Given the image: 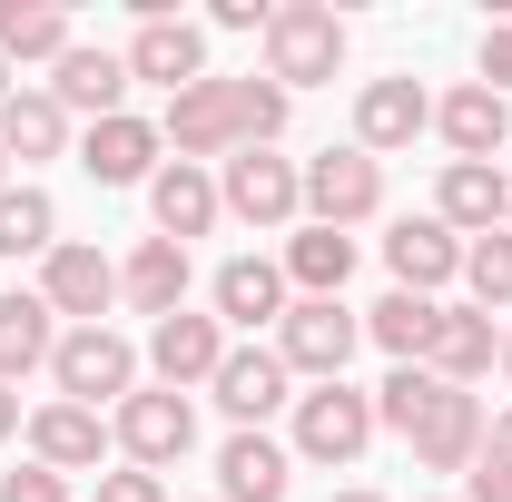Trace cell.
Returning <instances> with one entry per match:
<instances>
[{
    "mask_svg": "<svg viewBox=\"0 0 512 502\" xmlns=\"http://www.w3.org/2000/svg\"><path fill=\"white\" fill-rule=\"evenodd\" d=\"M138 345H128L119 325H69L60 355H50V384H60V404H89V414H119L128 394H138Z\"/></svg>",
    "mask_w": 512,
    "mask_h": 502,
    "instance_id": "cell-1",
    "label": "cell"
},
{
    "mask_svg": "<svg viewBox=\"0 0 512 502\" xmlns=\"http://www.w3.org/2000/svg\"><path fill=\"white\" fill-rule=\"evenodd\" d=\"M335 69H345V20L325 0H276V20H266V79L296 99V89H325Z\"/></svg>",
    "mask_w": 512,
    "mask_h": 502,
    "instance_id": "cell-2",
    "label": "cell"
},
{
    "mask_svg": "<svg viewBox=\"0 0 512 502\" xmlns=\"http://www.w3.org/2000/svg\"><path fill=\"white\" fill-rule=\"evenodd\" d=\"M217 207L237 217V227H256V237H296V217H306V168L296 158H276V148H237L227 168H217Z\"/></svg>",
    "mask_w": 512,
    "mask_h": 502,
    "instance_id": "cell-3",
    "label": "cell"
},
{
    "mask_svg": "<svg viewBox=\"0 0 512 502\" xmlns=\"http://www.w3.org/2000/svg\"><path fill=\"white\" fill-rule=\"evenodd\" d=\"M355 345H365V315L345 306V296H296V306H286V325H276L286 375H306V384H345Z\"/></svg>",
    "mask_w": 512,
    "mask_h": 502,
    "instance_id": "cell-4",
    "label": "cell"
},
{
    "mask_svg": "<svg viewBox=\"0 0 512 502\" xmlns=\"http://www.w3.org/2000/svg\"><path fill=\"white\" fill-rule=\"evenodd\" d=\"M109 434H119V453L138 463V473H168V463L197 453V404L168 394V384H138L119 414H109Z\"/></svg>",
    "mask_w": 512,
    "mask_h": 502,
    "instance_id": "cell-5",
    "label": "cell"
},
{
    "mask_svg": "<svg viewBox=\"0 0 512 502\" xmlns=\"http://www.w3.org/2000/svg\"><path fill=\"white\" fill-rule=\"evenodd\" d=\"M365 443H375V394H355V384L296 394V443H286V453H306V463H355Z\"/></svg>",
    "mask_w": 512,
    "mask_h": 502,
    "instance_id": "cell-6",
    "label": "cell"
},
{
    "mask_svg": "<svg viewBox=\"0 0 512 502\" xmlns=\"http://www.w3.org/2000/svg\"><path fill=\"white\" fill-rule=\"evenodd\" d=\"M384 207V168L365 158V148H325V158H306V227H365Z\"/></svg>",
    "mask_w": 512,
    "mask_h": 502,
    "instance_id": "cell-7",
    "label": "cell"
},
{
    "mask_svg": "<svg viewBox=\"0 0 512 502\" xmlns=\"http://www.w3.org/2000/svg\"><path fill=\"white\" fill-rule=\"evenodd\" d=\"M40 306L69 315V325H109V306H119V266L99 247H79V237H60V247L40 256Z\"/></svg>",
    "mask_w": 512,
    "mask_h": 502,
    "instance_id": "cell-8",
    "label": "cell"
},
{
    "mask_svg": "<svg viewBox=\"0 0 512 502\" xmlns=\"http://www.w3.org/2000/svg\"><path fill=\"white\" fill-rule=\"evenodd\" d=\"M119 60H128V79H158V89L178 99V89L207 79V30L178 20V10H138V40H128Z\"/></svg>",
    "mask_w": 512,
    "mask_h": 502,
    "instance_id": "cell-9",
    "label": "cell"
},
{
    "mask_svg": "<svg viewBox=\"0 0 512 502\" xmlns=\"http://www.w3.org/2000/svg\"><path fill=\"white\" fill-rule=\"evenodd\" d=\"M158 138H168L188 168H207V158L227 168V158H237V99H227V79L207 69L197 89H178V99H168V119H158Z\"/></svg>",
    "mask_w": 512,
    "mask_h": 502,
    "instance_id": "cell-10",
    "label": "cell"
},
{
    "mask_svg": "<svg viewBox=\"0 0 512 502\" xmlns=\"http://www.w3.org/2000/svg\"><path fill=\"white\" fill-rule=\"evenodd\" d=\"M207 394L227 404V424H237V434H266V414H276V404H296V375H286V355H276V345H227V365H217Z\"/></svg>",
    "mask_w": 512,
    "mask_h": 502,
    "instance_id": "cell-11",
    "label": "cell"
},
{
    "mask_svg": "<svg viewBox=\"0 0 512 502\" xmlns=\"http://www.w3.org/2000/svg\"><path fill=\"white\" fill-rule=\"evenodd\" d=\"M217 365H227V325L217 315H158L148 325V375L168 384V394H188V384H217Z\"/></svg>",
    "mask_w": 512,
    "mask_h": 502,
    "instance_id": "cell-12",
    "label": "cell"
},
{
    "mask_svg": "<svg viewBox=\"0 0 512 502\" xmlns=\"http://www.w3.org/2000/svg\"><path fill=\"white\" fill-rule=\"evenodd\" d=\"M424 128H434V99H424V79H365V89H355V148H365L375 168L394 158V148H414Z\"/></svg>",
    "mask_w": 512,
    "mask_h": 502,
    "instance_id": "cell-13",
    "label": "cell"
},
{
    "mask_svg": "<svg viewBox=\"0 0 512 502\" xmlns=\"http://www.w3.org/2000/svg\"><path fill=\"white\" fill-rule=\"evenodd\" d=\"M384 266H394V286H404V296H444L453 276H463V237H453L444 217H394Z\"/></svg>",
    "mask_w": 512,
    "mask_h": 502,
    "instance_id": "cell-14",
    "label": "cell"
},
{
    "mask_svg": "<svg viewBox=\"0 0 512 502\" xmlns=\"http://www.w3.org/2000/svg\"><path fill=\"white\" fill-rule=\"evenodd\" d=\"M20 434H30V463H50V473H99V453L119 443V434H109V414H89V404H60V394H50V404L20 424Z\"/></svg>",
    "mask_w": 512,
    "mask_h": 502,
    "instance_id": "cell-15",
    "label": "cell"
},
{
    "mask_svg": "<svg viewBox=\"0 0 512 502\" xmlns=\"http://www.w3.org/2000/svg\"><path fill=\"white\" fill-rule=\"evenodd\" d=\"M50 99H60V109H79L89 128H99V119H128V60H119V50L69 40L60 69H50Z\"/></svg>",
    "mask_w": 512,
    "mask_h": 502,
    "instance_id": "cell-16",
    "label": "cell"
},
{
    "mask_svg": "<svg viewBox=\"0 0 512 502\" xmlns=\"http://www.w3.org/2000/svg\"><path fill=\"white\" fill-rule=\"evenodd\" d=\"M434 128H444V148L453 158H512V99H493L483 79H463V89H444L434 99Z\"/></svg>",
    "mask_w": 512,
    "mask_h": 502,
    "instance_id": "cell-17",
    "label": "cell"
},
{
    "mask_svg": "<svg viewBox=\"0 0 512 502\" xmlns=\"http://www.w3.org/2000/svg\"><path fill=\"white\" fill-rule=\"evenodd\" d=\"M207 296H217V325H247V335L256 325H286V306H296V286H286L276 256H227Z\"/></svg>",
    "mask_w": 512,
    "mask_h": 502,
    "instance_id": "cell-18",
    "label": "cell"
},
{
    "mask_svg": "<svg viewBox=\"0 0 512 502\" xmlns=\"http://www.w3.org/2000/svg\"><path fill=\"white\" fill-rule=\"evenodd\" d=\"M424 365H434V384L473 394V384L503 365V325H493L483 306H444V325H434V355H424Z\"/></svg>",
    "mask_w": 512,
    "mask_h": 502,
    "instance_id": "cell-19",
    "label": "cell"
},
{
    "mask_svg": "<svg viewBox=\"0 0 512 502\" xmlns=\"http://www.w3.org/2000/svg\"><path fill=\"white\" fill-rule=\"evenodd\" d=\"M512 207V178L503 168H483V158H444V178H434V217H444L453 237H493Z\"/></svg>",
    "mask_w": 512,
    "mask_h": 502,
    "instance_id": "cell-20",
    "label": "cell"
},
{
    "mask_svg": "<svg viewBox=\"0 0 512 502\" xmlns=\"http://www.w3.org/2000/svg\"><path fill=\"white\" fill-rule=\"evenodd\" d=\"M158 148H168V138H158L148 119H99L89 138H79V168H89L99 188H148V178L168 168Z\"/></svg>",
    "mask_w": 512,
    "mask_h": 502,
    "instance_id": "cell-21",
    "label": "cell"
},
{
    "mask_svg": "<svg viewBox=\"0 0 512 502\" xmlns=\"http://www.w3.org/2000/svg\"><path fill=\"white\" fill-rule=\"evenodd\" d=\"M148 217H158V237L168 247H188V237H207L227 207H217V168H188V158H168L158 178H148Z\"/></svg>",
    "mask_w": 512,
    "mask_h": 502,
    "instance_id": "cell-22",
    "label": "cell"
},
{
    "mask_svg": "<svg viewBox=\"0 0 512 502\" xmlns=\"http://www.w3.org/2000/svg\"><path fill=\"white\" fill-rule=\"evenodd\" d=\"M296 483V453L276 434H227L217 443V502H286Z\"/></svg>",
    "mask_w": 512,
    "mask_h": 502,
    "instance_id": "cell-23",
    "label": "cell"
},
{
    "mask_svg": "<svg viewBox=\"0 0 512 502\" xmlns=\"http://www.w3.org/2000/svg\"><path fill=\"white\" fill-rule=\"evenodd\" d=\"M414 463H424V473H473V463H483V404L444 384L434 414L414 424Z\"/></svg>",
    "mask_w": 512,
    "mask_h": 502,
    "instance_id": "cell-24",
    "label": "cell"
},
{
    "mask_svg": "<svg viewBox=\"0 0 512 502\" xmlns=\"http://www.w3.org/2000/svg\"><path fill=\"white\" fill-rule=\"evenodd\" d=\"M119 306H138L148 325H158V315H178V306H188V247L138 237V247H128V266H119Z\"/></svg>",
    "mask_w": 512,
    "mask_h": 502,
    "instance_id": "cell-25",
    "label": "cell"
},
{
    "mask_svg": "<svg viewBox=\"0 0 512 502\" xmlns=\"http://www.w3.org/2000/svg\"><path fill=\"white\" fill-rule=\"evenodd\" d=\"M50 355H60V315L40 306V286H10L0 296V384L40 375Z\"/></svg>",
    "mask_w": 512,
    "mask_h": 502,
    "instance_id": "cell-26",
    "label": "cell"
},
{
    "mask_svg": "<svg viewBox=\"0 0 512 502\" xmlns=\"http://www.w3.org/2000/svg\"><path fill=\"white\" fill-rule=\"evenodd\" d=\"M60 148H69V109L50 89H10V99H0V158L40 168V158H60Z\"/></svg>",
    "mask_w": 512,
    "mask_h": 502,
    "instance_id": "cell-27",
    "label": "cell"
},
{
    "mask_svg": "<svg viewBox=\"0 0 512 502\" xmlns=\"http://www.w3.org/2000/svg\"><path fill=\"white\" fill-rule=\"evenodd\" d=\"M434 325H444V296H404V286H394V296L365 306V345H384L394 365H424V355H434Z\"/></svg>",
    "mask_w": 512,
    "mask_h": 502,
    "instance_id": "cell-28",
    "label": "cell"
},
{
    "mask_svg": "<svg viewBox=\"0 0 512 502\" xmlns=\"http://www.w3.org/2000/svg\"><path fill=\"white\" fill-rule=\"evenodd\" d=\"M276 266H286L296 296H345V276H355V237H345V227H296Z\"/></svg>",
    "mask_w": 512,
    "mask_h": 502,
    "instance_id": "cell-29",
    "label": "cell"
},
{
    "mask_svg": "<svg viewBox=\"0 0 512 502\" xmlns=\"http://www.w3.org/2000/svg\"><path fill=\"white\" fill-rule=\"evenodd\" d=\"M69 50V10H50V0H0V60L20 69V60H50L60 69Z\"/></svg>",
    "mask_w": 512,
    "mask_h": 502,
    "instance_id": "cell-30",
    "label": "cell"
},
{
    "mask_svg": "<svg viewBox=\"0 0 512 502\" xmlns=\"http://www.w3.org/2000/svg\"><path fill=\"white\" fill-rule=\"evenodd\" d=\"M50 247H60L50 188H0V256H50Z\"/></svg>",
    "mask_w": 512,
    "mask_h": 502,
    "instance_id": "cell-31",
    "label": "cell"
},
{
    "mask_svg": "<svg viewBox=\"0 0 512 502\" xmlns=\"http://www.w3.org/2000/svg\"><path fill=\"white\" fill-rule=\"evenodd\" d=\"M434 394H444L434 365H394V375L375 384V434H404V443H414V424L434 414Z\"/></svg>",
    "mask_w": 512,
    "mask_h": 502,
    "instance_id": "cell-32",
    "label": "cell"
},
{
    "mask_svg": "<svg viewBox=\"0 0 512 502\" xmlns=\"http://www.w3.org/2000/svg\"><path fill=\"white\" fill-rule=\"evenodd\" d=\"M463 286H473V306H483V315H512V227L463 237Z\"/></svg>",
    "mask_w": 512,
    "mask_h": 502,
    "instance_id": "cell-33",
    "label": "cell"
},
{
    "mask_svg": "<svg viewBox=\"0 0 512 502\" xmlns=\"http://www.w3.org/2000/svg\"><path fill=\"white\" fill-rule=\"evenodd\" d=\"M227 99H237V148H276L286 138V89L276 79H227Z\"/></svg>",
    "mask_w": 512,
    "mask_h": 502,
    "instance_id": "cell-34",
    "label": "cell"
},
{
    "mask_svg": "<svg viewBox=\"0 0 512 502\" xmlns=\"http://www.w3.org/2000/svg\"><path fill=\"white\" fill-rule=\"evenodd\" d=\"M0 502H69V473H50V463H20V473H0Z\"/></svg>",
    "mask_w": 512,
    "mask_h": 502,
    "instance_id": "cell-35",
    "label": "cell"
},
{
    "mask_svg": "<svg viewBox=\"0 0 512 502\" xmlns=\"http://www.w3.org/2000/svg\"><path fill=\"white\" fill-rule=\"evenodd\" d=\"M483 89L512 99V10H493V30H483Z\"/></svg>",
    "mask_w": 512,
    "mask_h": 502,
    "instance_id": "cell-36",
    "label": "cell"
},
{
    "mask_svg": "<svg viewBox=\"0 0 512 502\" xmlns=\"http://www.w3.org/2000/svg\"><path fill=\"white\" fill-rule=\"evenodd\" d=\"M89 502H168V483L128 463V473H99V493H89Z\"/></svg>",
    "mask_w": 512,
    "mask_h": 502,
    "instance_id": "cell-37",
    "label": "cell"
},
{
    "mask_svg": "<svg viewBox=\"0 0 512 502\" xmlns=\"http://www.w3.org/2000/svg\"><path fill=\"white\" fill-rule=\"evenodd\" d=\"M207 20H217V30H256V40H266V20H276V0H217Z\"/></svg>",
    "mask_w": 512,
    "mask_h": 502,
    "instance_id": "cell-38",
    "label": "cell"
},
{
    "mask_svg": "<svg viewBox=\"0 0 512 502\" xmlns=\"http://www.w3.org/2000/svg\"><path fill=\"white\" fill-rule=\"evenodd\" d=\"M463 502H512V473L503 463H473V473H463Z\"/></svg>",
    "mask_w": 512,
    "mask_h": 502,
    "instance_id": "cell-39",
    "label": "cell"
},
{
    "mask_svg": "<svg viewBox=\"0 0 512 502\" xmlns=\"http://www.w3.org/2000/svg\"><path fill=\"white\" fill-rule=\"evenodd\" d=\"M483 463H503V473H512V414H503V424H483Z\"/></svg>",
    "mask_w": 512,
    "mask_h": 502,
    "instance_id": "cell-40",
    "label": "cell"
},
{
    "mask_svg": "<svg viewBox=\"0 0 512 502\" xmlns=\"http://www.w3.org/2000/svg\"><path fill=\"white\" fill-rule=\"evenodd\" d=\"M20 434V384H0V443Z\"/></svg>",
    "mask_w": 512,
    "mask_h": 502,
    "instance_id": "cell-41",
    "label": "cell"
},
{
    "mask_svg": "<svg viewBox=\"0 0 512 502\" xmlns=\"http://www.w3.org/2000/svg\"><path fill=\"white\" fill-rule=\"evenodd\" d=\"M325 502H384V493H325Z\"/></svg>",
    "mask_w": 512,
    "mask_h": 502,
    "instance_id": "cell-42",
    "label": "cell"
},
{
    "mask_svg": "<svg viewBox=\"0 0 512 502\" xmlns=\"http://www.w3.org/2000/svg\"><path fill=\"white\" fill-rule=\"evenodd\" d=\"M503 384H512V325H503Z\"/></svg>",
    "mask_w": 512,
    "mask_h": 502,
    "instance_id": "cell-43",
    "label": "cell"
},
{
    "mask_svg": "<svg viewBox=\"0 0 512 502\" xmlns=\"http://www.w3.org/2000/svg\"><path fill=\"white\" fill-rule=\"evenodd\" d=\"M10 79H20V69H10V60H0V99H10Z\"/></svg>",
    "mask_w": 512,
    "mask_h": 502,
    "instance_id": "cell-44",
    "label": "cell"
},
{
    "mask_svg": "<svg viewBox=\"0 0 512 502\" xmlns=\"http://www.w3.org/2000/svg\"><path fill=\"white\" fill-rule=\"evenodd\" d=\"M0 188H10V158H0Z\"/></svg>",
    "mask_w": 512,
    "mask_h": 502,
    "instance_id": "cell-45",
    "label": "cell"
},
{
    "mask_svg": "<svg viewBox=\"0 0 512 502\" xmlns=\"http://www.w3.org/2000/svg\"><path fill=\"white\" fill-rule=\"evenodd\" d=\"M424 502H444V493H424Z\"/></svg>",
    "mask_w": 512,
    "mask_h": 502,
    "instance_id": "cell-46",
    "label": "cell"
},
{
    "mask_svg": "<svg viewBox=\"0 0 512 502\" xmlns=\"http://www.w3.org/2000/svg\"><path fill=\"white\" fill-rule=\"evenodd\" d=\"M503 178H512V168H503Z\"/></svg>",
    "mask_w": 512,
    "mask_h": 502,
    "instance_id": "cell-47",
    "label": "cell"
}]
</instances>
